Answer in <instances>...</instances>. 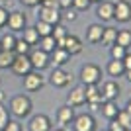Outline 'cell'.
<instances>
[{"label": "cell", "instance_id": "obj_13", "mask_svg": "<svg viewBox=\"0 0 131 131\" xmlns=\"http://www.w3.org/2000/svg\"><path fill=\"white\" fill-rule=\"evenodd\" d=\"M67 104L71 106V108H80V106L86 104V90H84V86H74L69 92V96H67Z\"/></svg>", "mask_w": 131, "mask_h": 131}, {"label": "cell", "instance_id": "obj_30", "mask_svg": "<svg viewBox=\"0 0 131 131\" xmlns=\"http://www.w3.org/2000/svg\"><path fill=\"white\" fill-rule=\"evenodd\" d=\"M33 27L37 29L39 37H45V35H51V33H53V26L47 24V22H43V20H37V24H35Z\"/></svg>", "mask_w": 131, "mask_h": 131}, {"label": "cell", "instance_id": "obj_32", "mask_svg": "<svg viewBox=\"0 0 131 131\" xmlns=\"http://www.w3.org/2000/svg\"><path fill=\"white\" fill-rule=\"evenodd\" d=\"M29 51H31V45H27L22 37H18L16 45H14V53H16V55H27Z\"/></svg>", "mask_w": 131, "mask_h": 131}, {"label": "cell", "instance_id": "obj_1", "mask_svg": "<svg viewBox=\"0 0 131 131\" xmlns=\"http://www.w3.org/2000/svg\"><path fill=\"white\" fill-rule=\"evenodd\" d=\"M31 110H33V104H31V100H29V96H26V94H16L10 100V106H8V112L14 117H18V119L27 117V115L31 114Z\"/></svg>", "mask_w": 131, "mask_h": 131}, {"label": "cell", "instance_id": "obj_27", "mask_svg": "<svg viewBox=\"0 0 131 131\" xmlns=\"http://www.w3.org/2000/svg\"><path fill=\"white\" fill-rule=\"evenodd\" d=\"M115 43L129 49L131 47V29H119L117 31V37H115Z\"/></svg>", "mask_w": 131, "mask_h": 131}, {"label": "cell", "instance_id": "obj_46", "mask_svg": "<svg viewBox=\"0 0 131 131\" xmlns=\"http://www.w3.org/2000/svg\"><path fill=\"white\" fill-rule=\"evenodd\" d=\"M51 131H69L67 127H59V129H51Z\"/></svg>", "mask_w": 131, "mask_h": 131}, {"label": "cell", "instance_id": "obj_49", "mask_svg": "<svg viewBox=\"0 0 131 131\" xmlns=\"http://www.w3.org/2000/svg\"><path fill=\"white\" fill-rule=\"evenodd\" d=\"M125 131H131V129H125Z\"/></svg>", "mask_w": 131, "mask_h": 131}, {"label": "cell", "instance_id": "obj_41", "mask_svg": "<svg viewBox=\"0 0 131 131\" xmlns=\"http://www.w3.org/2000/svg\"><path fill=\"white\" fill-rule=\"evenodd\" d=\"M123 67H125V71L131 69V53H127L125 57H123Z\"/></svg>", "mask_w": 131, "mask_h": 131}, {"label": "cell", "instance_id": "obj_33", "mask_svg": "<svg viewBox=\"0 0 131 131\" xmlns=\"http://www.w3.org/2000/svg\"><path fill=\"white\" fill-rule=\"evenodd\" d=\"M8 121H10V112H8V108H4V104H0V129H2Z\"/></svg>", "mask_w": 131, "mask_h": 131}, {"label": "cell", "instance_id": "obj_48", "mask_svg": "<svg viewBox=\"0 0 131 131\" xmlns=\"http://www.w3.org/2000/svg\"><path fill=\"white\" fill-rule=\"evenodd\" d=\"M102 131H108V129H102Z\"/></svg>", "mask_w": 131, "mask_h": 131}, {"label": "cell", "instance_id": "obj_18", "mask_svg": "<svg viewBox=\"0 0 131 131\" xmlns=\"http://www.w3.org/2000/svg\"><path fill=\"white\" fill-rule=\"evenodd\" d=\"M102 33H104V26L102 24H90L88 29H86V41L92 43V45H100Z\"/></svg>", "mask_w": 131, "mask_h": 131}, {"label": "cell", "instance_id": "obj_29", "mask_svg": "<svg viewBox=\"0 0 131 131\" xmlns=\"http://www.w3.org/2000/svg\"><path fill=\"white\" fill-rule=\"evenodd\" d=\"M129 53V49H125V47H121V45H112L110 47V55H112V59H115V61H123V57Z\"/></svg>", "mask_w": 131, "mask_h": 131}, {"label": "cell", "instance_id": "obj_38", "mask_svg": "<svg viewBox=\"0 0 131 131\" xmlns=\"http://www.w3.org/2000/svg\"><path fill=\"white\" fill-rule=\"evenodd\" d=\"M57 6H59V10H69L72 8V0H57Z\"/></svg>", "mask_w": 131, "mask_h": 131}, {"label": "cell", "instance_id": "obj_6", "mask_svg": "<svg viewBox=\"0 0 131 131\" xmlns=\"http://www.w3.org/2000/svg\"><path fill=\"white\" fill-rule=\"evenodd\" d=\"M71 125L74 131H96V119L92 114H78L74 115Z\"/></svg>", "mask_w": 131, "mask_h": 131}, {"label": "cell", "instance_id": "obj_39", "mask_svg": "<svg viewBox=\"0 0 131 131\" xmlns=\"http://www.w3.org/2000/svg\"><path fill=\"white\" fill-rule=\"evenodd\" d=\"M65 18L69 20V22H74V20H77V10H74V8H69V10H65Z\"/></svg>", "mask_w": 131, "mask_h": 131}, {"label": "cell", "instance_id": "obj_15", "mask_svg": "<svg viewBox=\"0 0 131 131\" xmlns=\"http://www.w3.org/2000/svg\"><path fill=\"white\" fill-rule=\"evenodd\" d=\"M100 92H102V98L104 100H115L119 96L121 88H119V84H117L115 78H110V80H106L104 84L100 86Z\"/></svg>", "mask_w": 131, "mask_h": 131}, {"label": "cell", "instance_id": "obj_22", "mask_svg": "<svg viewBox=\"0 0 131 131\" xmlns=\"http://www.w3.org/2000/svg\"><path fill=\"white\" fill-rule=\"evenodd\" d=\"M22 39L26 41L27 45H31V47H35L37 45V41H39V33H37V29L33 26H26L22 29Z\"/></svg>", "mask_w": 131, "mask_h": 131}, {"label": "cell", "instance_id": "obj_9", "mask_svg": "<svg viewBox=\"0 0 131 131\" xmlns=\"http://www.w3.org/2000/svg\"><path fill=\"white\" fill-rule=\"evenodd\" d=\"M71 80H72V74L69 71H65L63 67L53 69V72H51V77H49V82L55 88H67L71 84Z\"/></svg>", "mask_w": 131, "mask_h": 131}, {"label": "cell", "instance_id": "obj_8", "mask_svg": "<svg viewBox=\"0 0 131 131\" xmlns=\"http://www.w3.org/2000/svg\"><path fill=\"white\" fill-rule=\"evenodd\" d=\"M10 71L14 72L16 77H26L27 72H31L33 67H31V63H29V57H27V55H16L14 61H12Z\"/></svg>", "mask_w": 131, "mask_h": 131}, {"label": "cell", "instance_id": "obj_45", "mask_svg": "<svg viewBox=\"0 0 131 131\" xmlns=\"http://www.w3.org/2000/svg\"><path fill=\"white\" fill-rule=\"evenodd\" d=\"M123 77H125V78H127V80H129V82H131V69H129V71H125V74H123Z\"/></svg>", "mask_w": 131, "mask_h": 131}, {"label": "cell", "instance_id": "obj_37", "mask_svg": "<svg viewBox=\"0 0 131 131\" xmlns=\"http://www.w3.org/2000/svg\"><path fill=\"white\" fill-rule=\"evenodd\" d=\"M108 131H125V127L121 125L119 121L112 119V121H110V127H108Z\"/></svg>", "mask_w": 131, "mask_h": 131}, {"label": "cell", "instance_id": "obj_23", "mask_svg": "<svg viewBox=\"0 0 131 131\" xmlns=\"http://www.w3.org/2000/svg\"><path fill=\"white\" fill-rule=\"evenodd\" d=\"M115 37H117V29L115 27H104L100 45L102 47H112V45H115Z\"/></svg>", "mask_w": 131, "mask_h": 131}, {"label": "cell", "instance_id": "obj_11", "mask_svg": "<svg viewBox=\"0 0 131 131\" xmlns=\"http://www.w3.org/2000/svg\"><path fill=\"white\" fill-rule=\"evenodd\" d=\"M27 129L29 131H51L53 129V123H51V117L45 114H35L31 115V119L27 123Z\"/></svg>", "mask_w": 131, "mask_h": 131}, {"label": "cell", "instance_id": "obj_10", "mask_svg": "<svg viewBox=\"0 0 131 131\" xmlns=\"http://www.w3.org/2000/svg\"><path fill=\"white\" fill-rule=\"evenodd\" d=\"M6 26H8V29L14 33L22 31L24 27L27 26V18L24 12L20 10H14V12H8V22H6Z\"/></svg>", "mask_w": 131, "mask_h": 131}, {"label": "cell", "instance_id": "obj_17", "mask_svg": "<svg viewBox=\"0 0 131 131\" xmlns=\"http://www.w3.org/2000/svg\"><path fill=\"white\" fill-rule=\"evenodd\" d=\"M74 108H71L69 104L61 106L59 110H57V121L61 123V127H69L72 123V119H74Z\"/></svg>", "mask_w": 131, "mask_h": 131}, {"label": "cell", "instance_id": "obj_3", "mask_svg": "<svg viewBox=\"0 0 131 131\" xmlns=\"http://www.w3.org/2000/svg\"><path fill=\"white\" fill-rule=\"evenodd\" d=\"M37 8V16L39 20L51 24V26H57L63 20V12L57 8V6H35Z\"/></svg>", "mask_w": 131, "mask_h": 131}, {"label": "cell", "instance_id": "obj_35", "mask_svg": "<svg viewBox=\"0 0 131 131\" xmlns=\"http://www.w3.org/2000/svg\"><path fill=\"white\" fill-rule=\"evenodd\" d=\"M0 131H22V123H20V121H16V119H10Z\"/></svg>", "mask_w": 131, "mask_h": 131}, {"label": "cell", "instance_id": "obj_7", "mask_svg": "<svg viewBox=\"0 0 131 131\" xmlns=\"http://www.w3.org/2000/svg\"><path fill=\"white\" fill-rule=\"evenodd\" d=\"M45 86V77L39 71H31L24 77V88L27 92H37Z\"/></svg>", "mask_w": 131, "mask_h": 131}, {"label": "cell", "instance_id": "obj_34", "mask_svg": "<svg viewBox=\"0 0 131 131\" xmlns=\"http://www.w3.org/2000/svg\"><path fill=\"white\" fill-rule=\"evenodd\" d=\"M72 8L77 12H84L90 8V0H72Z\"/></svg>", "mask_w": 131, "mask_h": 131}, {"label": "cell", "instance_id": "obj_47", "mask_svg": "<svg viewBox=\"0 0 131 131\" xmlns=\"http://www.w3.org/2000/svg\"><path fill=\"white\" fill-rule=\"evenodd\" d=\"M98 2H102V0H90V4H98Z\"/></svg>", "mask_w": 131, "mask_h": 131}, {"label": "cell", "instance_id": "obj_21", "mask_svg": "<svg viewBox=\"0 0 131 131\" xmlns=\"http://www.w3.org/2000/svg\"><path fill=\"white\" fill-rule=\"evenodd\" d=\"M106 72H108V77H112V78H119V77H123V74H125L123 61H115V59H112L108 65H106Z\"/></svg>", "mask_w": 131, "mask_h": 131}, {"label": "cell", "instance_id": "obj_12", "mask_svg": "<svg viewBox=\"0 0 131 131\" xmlns=\"http://www.w3.org/2000/svg\"><path fill=\"white\" fill-rule=\"evenodd\" d=\"M63 49L71 55V57H72V55H80L82 49H84V43H82V39L78 37V35H74V33H67L65 41H63Z\"/></svg>", "mask_w": 131, "mask_h": 131}, {"label": "cell", "instance_id": "obj_40", "mask_svg": "<svg viewBox=\"0 0 131 131\" xmlns=\"http://www.w3.org/2000/svg\"><path fill=\"white\" fill-rule=\"evenodd\" d=\"M24 6H27V8H35V6H39V2L41 0H20Z\"/></svg>", "mask_w": 131, "mask_h": 131}, {"label": "cell", "instance_id": "obj_28", "mask_svg": "<svg viewBox=\"0 0 131 131\" xmlns=\"http://www.w3.org/2000/svg\"><path fill=\"white\" fill-rule=\"evenodd\" d=\"M16 53L14 51H6V49H0V69H10L12 67V61H14Z\"/></svg>", "mask_w": 131, "mask_h": 131}, {"label": "cell", "instance_id": "obj_31", "mask_svg": "<svg viewBox=\"0 0 131 131\" xmlns=\"http://www.w3.org/2000/svg\"><path fill=\"white\" fill-rule=\"evenodd\" d=\"M115 121H119L125 129H131V114L127 112V110H119L117 115H115Z\"/></svg>", "mask_w": 131, "mask_h": 131}, {"label": "cell", "instance_id": "obj_16", "mask_svg": "<svg viewBox=\"0 0 131 131\" xmlns=\"http://www.w3.org/2000/svg\"><path fill=\"white\" fill-rule=\"evenodd\" d=\"M96 16L100 22H112L114 20V2L110 0H102L96 4Z\"/></svg>", "mask_w": 131, "mask_h": 131}, {"label": "cell", "instance_id": "obj_43", "mask_svg": "<svg viewBox=\"0 0 131 131\" xmlns=\"http://www.w3.org/2000/svg\"><path fill=\"white\" fill-rule=\"evenodd\" d=\"M4 100H6V94L0 90V104H4Z\"/></svg>", "mask_w": 131, "mask_h": 131}, {"label": "cell", "instance_id": "obj_36", "mask_svg": "<svg viewBox=\"0 0 131 131\" xmlns=\"http://www.w3.org/2000/svg\"><path fill=\"white\" fill-rule=\"evenodd\" d=\"M6 22H8V10L4 6H0V29L6 27Z\"/></svg>", "mask_w": 131, "mask_h": 131}, {"label": "cell", "instance_id": "obj_19", "mask_svg": "<svg viewBox=\"0 0 131 131\" xmlns=\"http://www.w3.org/2000/svg\"><path fill=\"white\" fill-rule=\"evenodd\" d=\"M121 108H117V104H115V100H104L102 102V106H100V112H102V115H104L108 121L115 119V115H117V112H119Z\"/></svg>", "mask_w": 131, "mask_h": 131}, {"label": "cell", "instance_id": "obj_25", "mask_svg": "<svg viewBox=\"0 0 131 131\" xmlns=\"http://www.w3.org/2000/svg\"><path fill=\"white\" fill-rule=\"evenodd\" d=\"M35 47H39V49L45 51V53H51V51L57 47V41L53 39V35H45V37H39V41H37Z\"/></svg>", "mask_w": 131, "mask_h": 131}, {"label": "cell", "instance_id": "obj_26", "mask_svg": "<svg viewBox=\"0 0 131 131\" xmlns=\"http://www.w3.org/2000/svg\"><path fill=\"white\" fill-rule=\"evenodd\" d=\"M67 27L63 26V24H57V26H53V39L57 41V47H63V41H65V37H67Z\"/></svg>", "mask_w": 131, "mask_h": 131}, {"label": "cell", "instance_id": "obj_5", "mask_svg": "<svg viewBox=\"0 0 131 131\" xmlns=\"http://www.w3.org/2000/svg\"><path fill=\"white\" fill-rule=\"evenodd\" d=\"M114 20L119 24L131 22V2L129 0H117V2H114Z\"/></svg>", "mask_w": 131, "mask_h": 131}, {"label": "cell", "instance_id": "obj_24", "mask_svg": "<svg viewBox=\"0 0 131 131\" xmlns=\"http://www.w3.org/2000/svg\"><path fill=\"white\" fill-rule=\"evenodd\" d=\"M16 33L14 31H6L0 35V49H6V51H14V45H16Z\"/></svg>", "mask_w": 131, "mask_h": 131}, {"label": "cell", "instance_id": "obj_4", "mask_svg": "<svg viewBox=\"0 0 131 131\" xmlns=\"http://www.w3.org/2000/svg\"><path fill=\"white\" fill-rule=\"evenodd\" d=\"M27 57H29V63H31L33 71H45L47 67H49V53H45V51H41L39 47H31V51L27 53Z\"/></svg>", "mask_w": 131, "mask_h": 131}, {"label": "cell", "instance_id": "obj_44", "mask_svg": "<svg viewBox=\"0 0 131 131\" xmlns=\"http://www.w3.org/2000/svg\"><path fill=\"white\" fill-rule=\"evenodd\" d=\"M123 110H127V112H129V114H131V98L127 100V106H125V108H123Z\"/></svg>", "mask_w": 131, "mask_h": 131}, {"label": "cell", "instance_id": "obj_14", "mask_svg": "<svg viewBox=\"0 0 131 131\" xmlns=\"http://www.w3.org/2000/svg\"><path fill=\"white\" fill-rule=\"evenodd\" d=\"M69 61H71V55L67 53L63 47H55V49L49 53V67H53V69H57V67H65Z\"/></svg>", "mask_w": 131, "mask_h": 131}, {"label": "cell", "instance_id": "obj_20", "mask_svg": "<svg viewBox=\"0 0 131 131\" xmlns=\"http://www.w3.org/2000/svg\"><path fill=\"white\" fill-rule=\"evenodd\" d=\"M84 90H86V104H98V106H102L104 98H102V92H100L98 84H88V86H84Z\"/></svg>", "mask_w": 131, "mask_h": 131}, {"label": "cell", "instance_id": "obj_2", "mask_svg": "<svg viewBox=\"0 0 131 131\" xmlns=\"http://www.w3.org/2000/svg\"><path fill=\"white\" fill-rule=\"evenodd\" d=\"M78 78H80L82 86H88V84H98V82L102 80V69H100L96 63H86V65L80 67Z\"/></svg>", "mask_w": 131, "mask_h": 131}, {"label": "cell", "instance_id": "obj_42", "mask_svg": "<svg viewBox=\"0 0 131 131\" xmlns=\"http://www.w3.org/2000/svg\"><path fill=\"white\" fill-rule=\"evenodd\" d=\"M39 6H57V0H41ZM57 8H59V6H57Z\"/></svg>", "mask_w": 131, "mask_h": 131}]
</instances>
